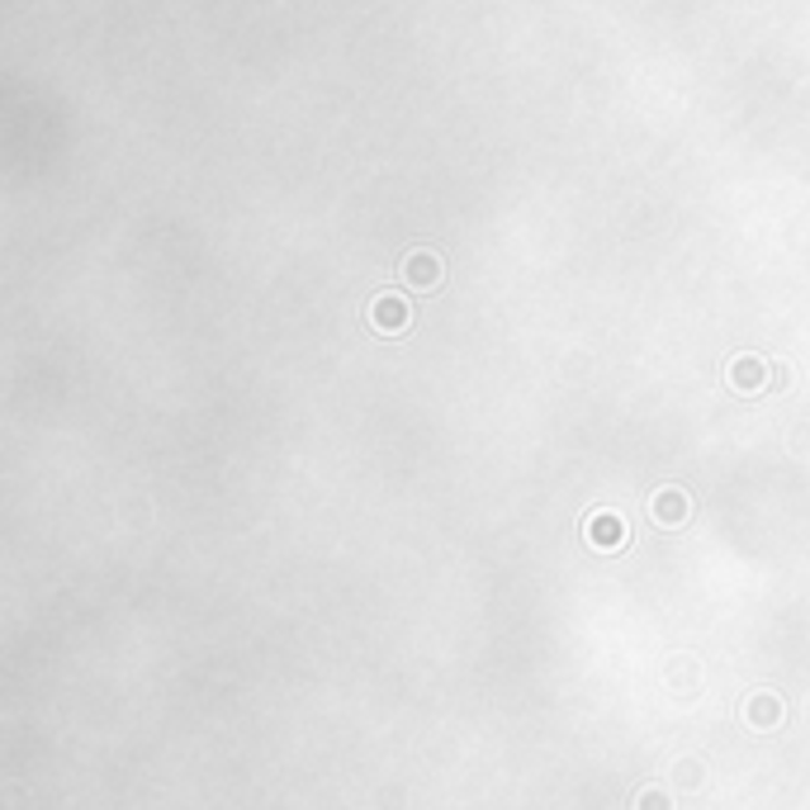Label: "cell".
I'll use <instances>...</instances> for the list:
<instances>
[{"instance_id": "obj_1", "label": "cell", "mask_w": 810, "mask_h": 810, "mask_svg": "<svg viewBox=\"0 0 810 810\" xmlns=\"http://www.w3.org/2000/svg\"><path fill=\"white\" fill-rule=\"evenodd\" d=\"M768 384H777V375L763 356H735L730 360V389H735V394H759V389H768Z\"/></svg>"}, {"instance_id": "obj_2", "label": "cell", "mask_w": 810, "mask_h": 810, "mask_svg": "<svg viewBox=\"0 0 810 810\" xmlns=\"http://www.w3.org/2000/svg\"><path fill=\"white\" fill-rule=\"evenodd\" d=\"M687 517H692V498L683 489H659L655 498H649V521L663 531H678V527H687Z\"/></svg>"}, {"instance_id": "obj_3", "label": "cell", "mask_w": 810, "mask_h": 810, "mask_svg": "<svg viewBox=\"0 0 810 810\" xmlns=\"http://www.w3.org/2000/svg\"><path fill=\"white\" fill-rule=\"evenodd\" d=\"M408 318H413V304L403 294H380L370 304V322H375V332H384V337H398L408 328Z\"/></svg>"}, {"instance_id": "obj_4", "label": "cell", "mask_w": 810, "mask_h": 810, "mask_svg": "<svg viewBox=\"0 0 810 810\" xmlns=\"http://www.w3.org/2000/svg\"><path fill=\"white\" fill-rule=\"evenodd\" d=\"M403 280H408L417 294H431L441 284V256L436 252H413L408 261H403Z\"/></svg>"}, {"instance_id": "obj_5", "label": "cell", "mask_w": 810, "mask_h": 810, "mask_svg": "<svg viewBox=\"0 0 810 810\" xmlns=\"http://www.w3.org/2000/svg\"><path fill=\"white\" fill-rule=\"evenodd\" d=\"M587 545H593V550H621L625 545L621 512H597L593 521H587Z\"/></svg>"}, {"instance_id": "obj_6", "label": "cell", "mask_w": 810, "mask_h": 810, "mask_svg": "<svg viewBox=\"0 0 810 810\" xmlns=\"http://www.w3.org/2000/svg\"><path fill=\"white\" fill-rule=\"evenodd\" d=\"M744 716H749L754 730H777L782 725V701L773 697V692H759V697H749Z\"/></svg>"}, {"instance_id": "obj_7", "label": "cell", "mask_w": 810, "mask_h": 810, "mask_svg": "<svg viewBox=\"0 0 810 810\" xmlns=\"http://www.w3.org/2000/svg\"><path fill=\"white\" fill-rule=\"evenodd\" d=\"M635 810H673V796L663 792V787H649V792H640Z\"/></svg>"}, {"instance_id": "obj_8", "label": "cell", "mask_w": 810, "mask_h": 810, "mask_svg": "<svg viewBox=\"0 0 810 810\" xmlns=\"http://www.w3.org/2000/svg\"><path fill=\"white\" fill-rule=\"evenodd\" d=\"M697 763H683V768H678V782H687V787H697Z\"/></svg>"}]
</instances>
